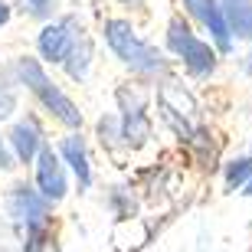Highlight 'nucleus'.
<instances>
[{
	"mask_svg": "<svg viewBox=\"0 0 252 252\" xmlns=\"http://www.w3.org/2000/svg\"><path fill=\"white\" fill-rule=\"evenodd\" d=\"M105 39H108V46L118 53V59H122L125 65H131L134 72H141V75L167 72V59L160 56L154 46L141 43L138 33L131 30V23H125V20H108V23H105Z\"/></svg>",
	"mask_w": 252,
	"mask_h": 252,
	"instance_id": "f257e3e1",
	"label": "nucleus"
},
{
	"mask_svg": "<svg viewBox=\"0 0 252 252\" xmlns=\"http://www.w3.org/2000/svg\"><path fill=\"white\" fill-rule=\"evenodd\" d=\"M20 79L30 85V92L36 95L39 102L46 105V108L56 115L63 125H69V128H79V125H82V112H79V108H75V105L69 102L63 92H59L56 85L49 82L46 72L39 69L36 59H20Z\"/></svg>",
	"mask_w": 252,
	"mask_h": 252,
	"instance_id": "f03ea898",
	"label": "nucleus"
},
{
	"mask_svg": "<svg viewBox=\"0 0 252 252\" xmlns=\"http://www.w3.org/2000/svg\"><path fill=\"white\" fill-rule=\"evenodd\" d=\"M158 102H160L164 122L177 131L184 141H193V122H196L193 95L184 92V85H177V82H164V85H160V92H158Z\"/></svg>",
	"mask_w": 252,
	"mask_h": 252,
	"instance_id": "7ed1b4c3",
	"label": "nucleus"
},
{
	"mask_svg": "<svg viewBox=\"0 0 252 252\" xmlns=\"http://www.w3.org/2000/svg\"><path fill=\"white\" fill-rule=\"evenodd\" d=\"M167 43L174 53H180L184 56V65H187L193 75H206V72H213V65H216V53L206 43H200V39L190 33V27L184 23V20H170V27H167Z\"/></svg>",
	"mask_w": 252,
	"mask_h": 252,
	"instance_id": "20e7f679",
	"label": "nucleus"
},
{
	"mask_svg": "<svg viewBox=\"0 0 252 252\" xmlns=\"http://www.w3.org/2000/svg\"><path fill=\"white\" fill-rule=\"evenodd\" d=\"M10 213L17 216L20 226H27V233H43L49 223V203L43 200V193H36L30 187H13Z\"/></svg>",
	"mask_w": 252,
	"mask_h": 252,
	"instance_id": "39448f33",
	"label": "nucleus"
},
{
	"mask_svg": "<svg viewBox=\"0 0 252 252\" xmlns=\"http://www.w3.org/2000/svg\"><path fill=\"white\" fill-rule=\"evenodd\" d=\"M36 184L46 203H59L65 196V174L53 148H39L36 154Z\"/></svg>",
	"mask_w": 252,
	"mask_h": 252,
	"instance_id": "423d86ee",
	"label": "nucleus"
},
{
	"mask_svg": "<svg viewBox=\"0 0 252 252\" xmlns=\"http://www.w3.org/2000/svg\"><path fill=\"white\" fill-rule=\"evenodd\" d=\"M184 3L190 7V13H193L196 20H203L206 27H210L216 46L223 49V53L233 46V39H229V27H226V17H223V7H220L216 0H184Z\"/></svg>",
	"mask_w": 252,
	"mask_h": 252,
	"instance_id": "0eeeda50",
	"label": "nucleus"
},
{
	"mask_svg": "<svg viewBox=\"0 0 252 252\" xmlns=\"http://www.w3.org/2000/svg\"><path fill=\"white\" fill-rule=\"evenodd\" d=\"M69 30H72V20L56 23V27H46L39 33V53L46 59H53V63H65L69 53H72V46H75V33H69Z\"/></svg>",
	"mask_w": 252,
	"mask_h": 252,
	"instance_id": "6e6552de",
	"label": "nucleus"
},
{
	"mask_svg": "<svg viewBox=\"0 0 252 252\" xmlns=\"http://www.w3.org/2000/svg\"><path fill=\"white\" fill-rule=\"evenodd\" d=\"M148 236H151L148 226L141 223L138 216H122L112 229V243L118 252H138L141 246L148 243Z\"/></svg>",
	"mask_w": 252,
	"mask_h": 252,
	"instance_id": "1a4fd4ad",
	"label": "nucleus"
},
{
	"mask_svg": "<svg viewBox=\"0 0 252 252\" xmlns=\"http://www.w3.org/2000/svg\"><path fill=\"white\" fill-rule=\"evenodd\" d=\"M10 144L17 151V158L23 160V164H30L39 151V128L33 122H20L17 128H13V134H10Z\"/></svg>",
	"mask_w": 252,
	"mask_h": 252,
	"instance_id": "9d476101",
	"label": "nucleus"
},
{
	"mask_svg": "<svg viewBox=\"0 0 252 252\" xmlns=\"http://www.w3.org/2000/svg\"><path fill=\"white\" fill-rule=\"evenodd\" d=\"M63 158L69 160V167L75 170V177L82 187H89V180H92V170H89V154H85V141L79 134L63 141Z\"/></svg>",
	"mask_w": 252,
	"mask_h": 252,
	"instance_id": "9b49d317",
	"label": "nucleus"
},
{
	"mask_svg": "<svg viewBox=\"0 0 252 252\" xmlns=\"http://www.w3.org/2000/svg\"><path fill=\"white\" fill-rule=\"evenodd\" d=\"M122 108H125V138H128V144H144L151 134V125L144 118V112H141V102L128 105L122 98Z\"/></svg>",
	"mask_w": 252,
	"mask_h": 252,
	"instance_id": "f8f14e48",
	"label": "nucleus"
},
{
	"mask_svg": "<svg viewBox=\"0 0 252 252\" xmlns=\"http://www.w3.org/2000/svg\"><path fill=\"white\" fill-rule=\"evenodd\" d=\"M226 17H229V27L239 36L252 39V0H226Z\"/></svg>",
	"mask_w": 252,
	"mask_h": 252,
	"instance_id": "ddd939ff",
	"label": "nucleus"
},
{
	"mask_svg": "<svg viewBox=\"0 0 252 252\" xmlns=\"http://www.w3.org/2000/svg\"><path fill=\"white\" fill-rule=\"evenodd\" d=\"M89 56H92V49H89V43L82 39V46H79V39H75L72 53H69V59H65V69H69V75H72V79H82V75H85V65H89Z\"/></svg>",
	"mask_w": 252,
	"mask_h": 252,
	"instance_id": "4468645a",
	"label": "nucleus"
},
{
	"mask_svg": "<svg viewBox=\"0 0 252 252\" xmlns=\"http://www.w3.org/2000/svg\"><path fill=\"white\" fill-rule=\"evenodd\" d=\"M252 174V158L246 160H236V164H229V170H226V180H229V187H239L246 177Z\"/></svg>",
	"mask_w": 252,
	"mask_h": 252,
	"instance_id": "2eb2a0df",
	"label": "nucleus"
},
{
	"mask_svg": "<svg viewBox=\"0 0 252 252\" xmlns=\"http://www.w3.org/2000/svg\"><path fill=\"white\" fill-rule=\"evenodd\" d=\"M23 10H27L30 17H49L53 7H56V0H20Z\"/></svg>",
	"mask_w": 252,
	"mask_h": 252,
	"instance_id": "dca6fc26",
	"label": "nucleus"
},
{
	"mask_svg": "<svg viewBox=\"0 0 252 252\" xmlns=\"http://www.w3.org/2000/svg\"><path fill=\"white\" fill-rule=\"evenodd\" d=\"M10 112H13V95L3 92V95H0V118H3V115H10Z\"/></svg>",
	"mask_w": 252,
	"mask_h": 252,
	"instance_id": "f3484780",
	"label": "nucleus"
},
{
	"mask_svg": "<svg viewBox=\"0 0 252 252\" xmlns=\"http://www.w3.org/2000/svg\"><path fill=\"white\" fill-rule=\"evenodd\" d=\"M7 167H13V164H10V154L3 148V141H0V170H7Z\"/></svg>",
	"mask_w": 252,
	"mask_h": 252,
	"instance_id": "a211bd4d",
	"label": "nucleus"
},
{
	"mask_svg": "<svg viewBox=\"0 0 252 252\" xmlns=\"http://www.w3.org/2000/svg\"><path fill=\"white\" fill-rule=\"evenodd\" d=\"M7 17H10V10H7V3H0V27L7 23Z\"/></svg>",
	"mask_w": 252,
	"mask_h": 252,
	"instance_id": "6ab92c4d",
	"label": "nucleus"
},
{
	"mask_svg": "<svg viewBox=\"0 0 252 252\" xmlns=\"http://www.w3.org/2000/svg\"><path fill=\"white\" fill-rule=\"evenodd\" d=\"M246 193H252V180H249V187H246Z\"/></svg>",
	"mask_w": 252,
	"mask_h": 252,
	"instance_id": "aec40b11",
	"label": "nucleus"
},
{
	"mask_svg": "<svg viewBox=\"0 0 252 252\" xmlns=\"http://www.w3.org/2000/svg\"><path fill=\"white\" fill-rule=\"evenodd\" d=\"M249 72H252V56H249Z\"/></svg>",
	"mask_w": 252,
	"mask_h": 252,
	"instance_id": "412c9836",
	"label": "nucleus"
},
{
	"mask_svg": "<svg viewBox=\"0 0 252 252\" xmlns=\"http://www.w3.org/2000/svg\"><path fill=\"white\" fill-rule=\"evenodd\" d=\"M128 3H141V0H128Z\"/></svg>",
	"mask_w": 252,
	"mask_h": 252,
	"instance_id": "4be33fe9",
	"label": "nucleus"
}]
</instances>
